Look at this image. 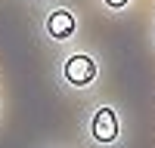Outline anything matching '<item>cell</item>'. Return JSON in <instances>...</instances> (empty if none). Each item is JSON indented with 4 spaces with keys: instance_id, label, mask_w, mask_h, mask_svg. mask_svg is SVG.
Listing matches in <instances>:
<instances>
[{
    "instance_id": "4",
    "label": "cell",
    "mask_w": 155,
    "mask_h": 148,
    "mask_svg": "<svg viewBox=\"0 0 155 148\" xmlns=\"http://www.w3.org/2000/svg\"><path fill=\"white\" fill-rule=\"evenodd\" d=\"M106 3H109V6H124L127 0H106Z\"/></svg>"
},
{
    "instance_id": "2",
    "label": "cell",
    "mask_w": 155,
    "mask_h": 148,
    "mask_svg": "<svg viewBox=\"0 0 155 148\" xmlns=\"http://www.w3.org/2000/svg\"><path fill=\"white\" fill-rule=\"evenodd\" d=\"M93 136L99 142H112L118 136V117H115L112 108H99L96 117H93Z\"/></svg>"
},
{
    "instance_id": "3",
    "label": "cell",
    "mask_w": 155,
    "mask_h": 148,
    "mask_svg": "<svg viewBox=\"0 0 155 148\" xmlns=\"http://www.w3.org/2000/svg\"><path fill=\"white\" fill-rule=\"evenodd\" d=\"M47 28H50V34H53V37H59V40L71 37V34H74V19H71V12L56 9L53 16L47 19Z\"/></svg>"
},
{
    "instance_id": "1",
    "label": "cell",
    "mask_w": 155,
    "mask_h": 148,
    "mask_svg": "<svg viewBox=\"0 0 155 148\" xmlns=\"http://www.w3.org/2000/svg\"><path fill=\"white\" fill-rule=\"evenodd\" d=\"M65 77L78 86H84L96 77V65H93V59H87V56H71L65 62Z\"/></svg>"
}]
</instances>
